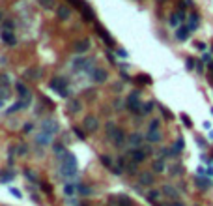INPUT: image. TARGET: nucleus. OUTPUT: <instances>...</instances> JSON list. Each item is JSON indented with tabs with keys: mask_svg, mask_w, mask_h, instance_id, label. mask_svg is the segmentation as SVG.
Segmentation results:
<instances>
[{
	"mask_svg": "<svg viewBox=\"0 0 213 206\" xmlns=\"http://www.w3.org/2000/svg\"><path fill=\"white\" fill-rule=\"evenodd\" d=\"M60 174L65 178H71L77 174V159L73 154H69V152L60 154Z\"/></svg>",
	"mask_w": 213,
	"mask_h": 206,
	"instance_id": "f257e3e1",
	"label": "nucleus"
},
{
	"mask_svg": "<svg viewBox=\"0 0 213 206\" xmlns=\"http://www.w3.org/2000/svg\"><path fill=\"white\" fill-rule=\"evenodd\" d=\"M125 105H127V109H129L131 113H140V109H142L140 94H138V92H131L129 98H127V101H125Z\"/></svg>",
	"mask_w": 213,
	"mask_h": 206,
	"instance_id": "f03ea898",
	"label": "nucleus"
},
{
	"mask_svg": "<svg viewBox=\"0 0 213 206\" xmlns=\"http://www.w3.org/2000/svg\"><path fill=\"white\" fill-rule=\"evenodd\" d=\"M51 88H52L54 92H60L62 98H67V81H65V79H62V77L52 79V81H51Z\"/></svg>",
	"mask_w": 213,
	"mask_h": 206,
	"instance_id": "7ed1b4c3",
	"label": "nucleus"
},
{
	"mask_svg": "<svg viewBox=\"0 0 213 206\" xmlns=\"http://www.w3.org/2000/svg\"><path fill=\"white\" fill-rule=\"evenodd\" d=\"M146 156H148L146 148H131V150L127 152V158H129L131 161H135L137 165H138V163H142V161L146 159Z\"/></svg>",
	"mask_w": 213,
	"mask_h": 206,
	"instance_id": "20e7f679",
	"label": "nucleus"
},
{
	"mask_svg": "<svg viewBox=\"0 0 213 206\" xmlns=\"http://www.w3.org/2000/svg\"><path fill=\"white\" fill-rule=\"evenodd\" d=\"M90 47H92V41H90L88 38L77 39V41L73 43V51H75L77 54H84V53H88V51H90Z\"/></svg>",
	"mask_w": 213,
	"mask_h": 206,
	"instance_id": "39448f33",
	"label": "nucleus"
},
{
	"mask_svg": "<svg viewBox=\"0 0 213 206\" xmlns=\"http://www.w3.org/2000/svg\"><path fill=\"white\" fill-rule=\"evenodd\" d=\"M109 139L112 141V144H114V146H122V144L125 143V133H123V129L114 128V129L109 133Z\"/></svg>",
	"mask_w": 213,
	"mask_h": 206,
	"instance_id": "423d86ee",
	"label": "nucleus"
},
{
	"mask_svg": "<svg viewBox=\"0 0 213 206\" xmlns=\"http://www.w3.org/2000/svg\"><path fill=\"white\" fill-rule=\"evenodd\" d=\"M82 126H84V129H86L88 133H94V131H97V129H99V120H97V116L88 114V116L84 118Z\"/></svg>",
	"mask_w": 213,
	"mask_h": 206,
	"instance_id": "0eeeda50",
	"label": "nucleus"
},
{
	"mask_svg": "<svg viewBox=\"0 0 213 206\" xmlns=\"http://www.w3.org/2000/svg\"><path fill=\"white\" fill-rule=\"evenodd\" d=\"M60 128H58V122L54 120V118H47V120H43V124H41V131H45V133H49V135H52L54 137V133L58 131Z\"/></svg>",
	"mask_w": 213,
	"mask_h": 206,
	"instance_id": "6e6552de",
	"label": "nucleus"
},
{
	"mask_svg": "<svg viewBox=\"0 0 213 206\" xmlns=\"http://www.w3.org/2000/svg\"><path fill=\"white\" fill-rule=\"evenodd\" d=\"M153 182H155V176H153V173H150V171H144V173H140L138 174V184L140 186H153Z\"/></svg>",
	"mask_w": 213,
	"mask_h": 206,
	"instance_id": "1a4fd4ad",
	"label": "nucleus"
},
{
	"mask_svg": "<svg viewBox=\"0 0 213 206\" xmlns=\"http://www.w3.org/2000/svg\"><path fill=\"white\" fill-rule=\"evenodd\" d=\"M95 32L99 34V38H101V39H103V41H105L109 47H112V45H114V39L110 38V34H109V32H107V30H105L101 24H95Z\"/></svg>",
	"mask_w": 213,
	"mask_h": 206,
	"instance_id": "9d476101",
	"label": "nucleus"
},
{
	"mask_svg": "<svg viewBox=\"0 0 213 206\" xmlns=\"http://www.w3.org/2000/svg\"><path fill=\"white\" fill-rule=\"evenodd\" d=\"M110 204L112 206H133V201L127 195H118V197L110 199Z\"/></svg>",
	"mask_w": 213,
	"mask_h": 206,
	"instance_id": "9b49d317",
	"label": "nucleus"
},
{
	"mask_svg": "<svg viewBox=\"0 0 213 206\" xmlns=\"http://www.w3.org/2000/svg\"><path fill=\"white\" fill-rule=\"evenodd\" d=\"M107 77H109V73H107L103 68H95V69L92 71V79H94V83H105Z\"/></svg>",
	"mask_w": 213,
	"mask_h": 206,
	"instance_id": "f8f14e48",
	"label": "nucleus"
},
{
	"mask_svg": "<svg viewBox=\"0 0 213 206\" xmlns=\"http://www.w3.org/2000/svg\"><path fill=\"white\" fill-rule=\"evenodd\" d=\"M41 75H43V69L41 68H28L26 71H24V77H28V79H32V81H37V79H41Z\"/></svg>",
	"mask_w": 213,
	"mask_h": 206,
	"instance_id": "ddd939ff",
	"label": "nucleus"
},
{
	"mask_svg": "<svg viewBox=\"0 0 213 206\" xmlns=\"http://www.w3.org/2000/svg\"><path fill=\"white\" fill-rule=\"evenodd\" d=\"M56 15H58V19L60 21H67L69 17H71V8L69 6H58V9H56Z\"/></svg>",
	"mask_w": 213,
	"mask_h": 206,
	"instance_id": "4468645a",
	"label": "nucleus"
},
{
	"mask_svg": "<svg viewBox=\"0 0 213 206\" xmlns=\"http://www.w3.org/2000/svg\"><path fill=\"white\" fill-rule=\"evenodd\" d=\"M0 38H2V41H4L6 45H15V43H17V38H15V32H13V30H4Z\"/></svg>",
	"mask_w": 213,
	"mask_h": 206,
	"instance_id": "2eb2a0df",
	"label": "nucleus"
},
{
	"mask_svg": "<svg viewBox=\"0 0 213 206\" xmlns=\"http://www.w3.org/2000/svg\"><path fill=\"white\" fill-rule=\"evenodd\" d=\"M67 109H69L71 113H80V111H82V101H80L79 98H73V99L69 101Z\"/></svg>",
	"mask_w": 213,
	"mask_h": 206,
	"instance_id": "dca6fc26",
	"label": "nucleus"
},
{
	"mask_svg": "<svg viewBox=\"0 0 213 206\" xmlns=\"http://www.w3.org/2000/svg\"><path fill=\"white\" fill-rule=\"evenodd\" d=\"M51 139H52V135H49V133L41 131V133L36 137V143H37L39 146H41V144H43V146H47V144H51Z\"/></svg>",
	"mask_w": 213,
	"mask_h": 206,
	"instance_id": "f3484780",
	"label": "nucleus"
},
{
	"mask_svg": "<svg viewBox=\"0 0 213 206\" xmlns=\"http://www.w3.org/2000/svg\"><path fill=\"white\" fill-rule=\"evenodd\" d=\"M183 19H185L183 11H176V13H172V15H170V21H168V23H170V26H178Z\"/></svg>",
	"mask_w": 213,
	"mask_h": 206,
	"instance_id": "a211bd4d",
	"label": "nucleus"
},
{
	"mask_svg": "<svg viewBox=\"0 0 213 206\" xmlns=\"http://www.w3.org/2000/svg\"><path fill=\"white\" fill-rule=\"evenodd\" d=\"M129 143H131L133 148H140V144H142V135H140V133H133V135L129 137Z\"/></svg>",
	"mask_w": 213,
	"mask_h": 206,
	"instance_id": "6ab92c4d",
	"label": "nucleus"
},
{
	"mask_svg": "<svg viewBox=\"0 0 213 206\" xmlns=\"http://www.w3.org/2000/svg\"><path fill=\"white\" fill-rule=\"evenodd\" d=\"M176 38H178V41H185V39L189 38V28H187V26H182V28H178V32H176Z\"/></svg>",
	"mask_w": 213,
	"mask_h": 206,
	"instance_id": "aec40b11",
	"label": "nucleus"
},
{
	"mask_svg": "<svg viewBox=\"0 0 213 206\" xmlns=\"http://www.w3.org/2000/svg\"><path fill=\"white\" fill-rule=\"evenodd\" d=\"M146 139H148V143H159L161 141V131H148Z\"/></svg>",
	"mask_w": 213,
	"mask_h": 206,
	"instance_id": "412c9836",
	"label": "nucleus"
},
{
	"mask_svg": "<svg viewBox=\"0 0 213 206\" xmlns=\"http://www.w3.org/2000/svg\"><path fill=\"white\" fill-rule=\"evenodd\" d=\"M15 90H17V94H19L21 98H22V96H28V94H30V92H28V88H26L22 83H15Z\"/></svg>",
	"mask_w": 213,
	"mask_h": 206,
	"instance_id": "4be33fe9",
	"label": "nucleus"
},
{
	"mask_svg": "<svg viewBox=\"0 0 213 206\" xmlns=\"http://www.w3.org/2000/svg\"><path fill=\"white\" fill-rule=\"evenodd\" d=\"M163 193H165V195H168V197H172V199H178V195H180V193H178L172 186H165V188H163Z\"/></svg>",
	"mask_w": 213,
	"mask_h": 206,
	"instance_id": "5701e85b",
	"label": "nucleus"
},
{
	"mask_svg": "<svg viewBox=\"0 0 213 206\" xmlns=\"http://www.w3.org/2000/svg\"><path fill=\"white\" fill-rule=\"evenodd\" d=\"M196 26H198V15L191 13V17H189V30H196Z\"/></svg>",
	"mask_w": 213,
	"mask_h": 206,
	"instance_id": "b1692460",
	"label": "nucleus"
},
{
	"mask_svg": "<svg viewBox=\"0 0 213 206\" xmlns=\"http://www.w3.org/2000/svg\"><path fill=\"white\" fill-rule=\"evenodd\" d=\"M0 24H2V30H15V23L11 19H4Z\"/></svg>",
	"mask_w": 213,
	"mask_h": 206,
	"instance_id": "393cba45",
	"label": "nucleus"
},
{
	"mask_svg": "<svg viewBox=\"0 0 213 206\" xmlns=\"http://www.w3.org/2000/svg\"><path fill=\"white\" fill-rule=\"evenodd\" d=\"M37 2H39V6H41L43 9H52V8L56 6L54 0H37Z\"/></svg>",
	"mask_w": 213,
	"mask_h": 206,
	"instance_id": "a878e982",
	"label": "nucleus"
},
{
	"mask_svg": "<svg viewBox=\"0 0 213 206\" xmlns=\"http://www.w3.org/2000/svg\"><path fill=\"white\" fill-rule=\"evenodd\" d=\"M13 178H15V173H13V171H7V173H2V174H0V180H2V182H9V180H13Z\"/></svg>",
	"mask_w": 213,
	"mask_h": 206,
	"instance_id": "bb28decb",
	"label": "nucleus"
},
{
	"mask_svg": "<svg viewBox=\"0 0 213 206\" xmlns=\"http://www.w3.org/2000/svg\"><path fill=\"white\" fill-rule=\"evenodd\" d=\"M123 169H125L129 174H135V173H137V163H135V161H131V163H125V165H123Z\"/></svg>",
	"mask_w": 213,
	"mask_h": 206,
	"instance_id": "cd10ccee",
	"label": "nucleus"
},
{
	"mask_svg": "<svg viewBox=\"0 0 213 206\" xmlns=\"http://www.w3.org/2000/svg\"><path fill=\"white\" fill-rule=\"evenodd\" d=\"M153 171H155V173H163V171H165V163H163V159L153 161Z\"/></svg>",
	"mask_w": 213,
	"mask_h": 206,
	"instance_id": "c85d7f7f",
	"label": "nucleus"
},
{
	"mask_svg": "<svg viewBox=\"0 0 213 206\" xmlns=\"http://www.w3.org/2000/svg\"><path fill=\"white\" fill-rule=\"evenodd\" d=\"M64 191H65V195H75V191H77V186H73V184H65V188H64Z\"/></svg>",
	"mask_w": 213,
	"mask_h": 206,
	"instance_id": "c756f323",
	"label": "nucleus"
},
{
	"mask_svg": "<svg viewBox=\"0 0 213 206\" xmlns=\"http://www.w3.org/2000/svg\"><path fill=\"white\" fill-rule=\"evenodd\" d=\"M137 81L142 83V84H150L152 83V77L150 75H137Z\"/></svg>",
	"mask_w": 213,
	"mask_h": 206,
	"instance_id": "7c9ffc66",
	"label": "nucleus"
},
{
	"mask_svg": "<svg viewBox=\"0 0 213 206\" xmlns=\"http://www.w3.org/2000/svg\"><path fill=\"white\" fill-rule=\"evenodd\" d=\"M99 159H101V163H103L105 167H109V169H112V167H114V165H112V159H110L109 156H101Z\"/></svg>",
	"mask_w": 213,
	"mask_h": 206,
	"instance_id": "2f4dec72",
	"label": "nucleus"
},
{
	"mask_svg": "<svg viewBox=\"0 0 213 206\" xmlns=\"http://www.w3.org/2000/svg\"><path fill=\"white\" fill-rule=\"evenodd\" d=\"M159 126H161V122H159V120H152V122H150L148 131H159Z\"/></svg>",
	"mask_w": 213,
	"mask_h": 206,
	"instance_id": "473e14b6",
	"label": "nucleus"
},
{
	"mask_svg": "<svg viewBox=\"0 0 213 206\" xmlns=\"http://www.w3.org/2000/svg\"><path fill=\"white\" fill-rule=\"evenodd\" d=\"M28 154V146L26 144H19L17 146V156H26Z\"/></svg>",
	"mask_w": 213,
	"mask_h": 206,
	"instance_id": "72a5a7b5",
	"label": "nucleus"
},
{
	"mask_svg": "<svg viewBox=\"0 0 213 206\" xmlns=\"http://www.w3.org/2000/svg\"><path fill=\"white\" fill-rule=\"evenodd\" d=\"M152 109H153V103H152V101H148V103H144V105H142V113H144V114H150V113H152Z\"/></svg>",
	"mask_w": 213,
	"mask_h": 206,
	"instance_id": "f704fd0d",
	"label": "nucleus"
},
{
	"mask_svg": "<svg viewBox=\"0 0 213 206\" xmlns=\"http://www.w3.org/2000/svg\"><path fill=\"white\" fill-rule=\"evenodd\" d=\"M159 197H161V193H159V191H153V189H152V191L148 193V199H150L152 203H155V201H157Z\"/></svg>",
	"mask_w": 213,
	"mask_h": 206,
	"instance_id": "c9c22d12",
	"label": "nucleus"
},
{
	"mask_svg": "<svg viewBox=\"0 0 213 206\" xmlns=\"http://www.w3.org/2000/svg\"><path fill=\"white\" fill-rule=\"evenodd\" d=\"M24 176H26V178H28L30 182H37V176H36V174H34L32 171H28V169L24 171Z\"/></svg>",
	"mask_w": 213,
	"mask_h": 206,
	"instance_id": "e433bc0d",
	"label": "nucleus"
},
{
	"mask_svg": "<svg viewBox=\"0 0 213 206\" xmlns=\"http://www.w3.org/2000/svg\"><path fill=\"white\" fill-rule=\"evenodd\" d=\"M77 189H79L82 195H90V193H92V189H90V188H86V186H77Z\"/></svg>",
	"mask_w": 213,
	"mask_h": 206,
	"instance_id": "4c0bfd02",
	"label": "nucleus"
},
{
	"mask_svg": "<svg viewBox=\"0 0 213 206\" xmlns=\"http://www.w3.org/2000/svg\"><path fill=\"white\" fill-rule=\"evenodd\" d=\"M182 120H183V124H185L187 128H193V122H191V118H189L187 114H182Z\"/></svg>",
	"mask_w": 213,
	"mask_h": 206,
	"instance_id": "58836bf2",
	"label": "nucleus"
},
{
	"mask_svg": "<svg viewBox=\"0 0 213 206\" xmlns=\"http://www.w3.org/2000/svg\"><path fill=\"white\" fill-rule=\"evenodd\" d=\"M54 152L60 156V154H64V152H65V146H64V144H54Z\"/></svg>",
	"mask_w": 213,
	"mask_h": 206,
	"instance_id": "ea45409f",
	"label": "nucleus"
},
{
	"mask_svg": "<svg viewBox=\"0 0 213 206\" xmlns=\"http://www.w3.org/2000/svg\"><path fill=\"white\" fill-rule=\"evenodd\" d=\"M32 129H34V124H30V122H26V124H24V128H22V131H24V133H30Z\"/></svg>",
	"mask_w": 213,
	"mask_h": 206,
	"instance_id": "a19ab883",
	"label": "nucleus"
},
{
	"mask_svg": "<svg viewBox=\"0 0 213 206\" xmlns=\"http://www.w3.org/2000/svg\"><path fill=\"white\" fill-rule=\"evenodd\" d=\"M73 131H75V135H77L79 139H84V131H82V129H79V128H73Z\"/></svg>",
	"mask_w": 213,
	"mask_h": 206,
	"instance_id": "79ce46f5",
	"label": "nucleus"
},
{
	"mask_svg": "<svg viewBox=\"0 0 213 206\" xmlns=\"http://www.w3.org/2000/svg\"><path fill=\"white\" fill-rule=\"evenodd\" d=\"M187 64H189L187 68H193L195 66V58H187Z\"/></svg>",
	"mask_w": 213,
	"mask_h": 206,
	"instance_id": "37998d69",
	"label": "nucleus"
},
{
	"mask_svg": "<svg viewBox=\"0 0 213 206\" xmlns=\"http://www.w3.org/2000/svg\"><path fill=\"white\" fill-rule=\"evenodd\" d=\"M163 114H165V118H172V113H168L167 109H163Z\"/></svg>",
	"mask_w": 213,
	"mask_h": 206,
	"instance_id": "c03bdc74",
	"label": "nucleus"
},
{
	"mask_svg": "<svg viewBox=\"0 0 213 206\" xmlns=\"http://www.w3.org/2000/svg\"><path fill=\"white\" fill-rule=\"evenodd\" d=\"M9 191H11V193H13V195H15V197H21V191H19V189H13V188H11V189H9Z\"/></svg>",
	"mask_w": 213,
	"mask_h": 206,
	"instance_id": "a18cd8bd",
	"label": "nucleus"
},
{
	"mask_svg": "<svg viewBox=\"0 0 213 206\" xmlns=\"http://www.w3.org/2000/svg\"><path fill=\"white\" fill-rule=\"evenodd\" d=\"M118 54H120V56H123V58H125V56H127V53H125V51H123V49H118Z\"/></svg>",
	"mask_w": 213,
	"mask_h": 206,
	"instance_id": "49530a36",
	"label": "nucleus"
},
{
	"mask_svg": "<svg viewBox=\"0 0 213 206\" xmlns=\"http://www.w3.org/2000/svg\"><path fill=\"white\" fill-rule=\"evenodd\" d=\"M196 69H198V71H204V64H202V62H198V64H196Z\"/></svg>",
	"mask_w": 213,
	"mask_h": 206,
	"instance_id": "de8ad7c7",
	"label": "nucleus"
},
{
	"mask_svg": "<svg viewBox=\"0 0 213 206\" xmlns=\"http://www.w3.org/2000/svg\"><path fill=\"white\" fill-rule=\"evenodd\" d=\"M41 189H45V191H47V193H51V188H49V186H47V184H43V186H41Z\"/></svg>",
	"mask_w": 213,
	"mask_h": 206,
	"instance_id": "09e8293b",
	"label": "nucleus"
},
{
	"mask_svg": "<svg viewBox=\"0 0 213 206\" xmlns=\"http://www.w3.org/2000/svg\"><path fill=\"white\" fill-rule=\"evenodd\" d=\"M2 21H4V11L0 9V23H2Z\"/></svg>",
	"mask_w": 213,
	"mask_h": 206,
	"instance_id": "8fccbe9b",
	"label": "nucleus"
},
{
	"mask_svg": "<svg viewBox=\"0 0 213 206\" xmlns=\"http://www.w3.org/2000/svg\"><path fill=\"white\" fill-rule=\"evenodd\" d=\"M168 206H183L182 203H172V204H168Z\"/></svg>",
	"mask_w": 213,
	"mask_h": 206,
	"instance_id": "3c124183",
	"label": "nucleus"
},
{
	"mask_svg": "<svg viewBox=\"0 0 213 206\" xmlns=\"http://www.w3.org/2000/svg\"><path fill=\"white\" fill-rule=\"evenodd\" d=\"M210 69H213V62H210Z\"/></svg>",
	"mask_w": 213,
	"mask_h": 206,
	"instance_id": "603ef678",
	"label": "nucleus"
},
{
	"mask_svg": "<svg viewBox=\"0 0 213 206\" xmlns=\"http://www.w3.org/2000/svg\"><path fill=\"white\" fill-rule=\"evenodd\" d=\"M159 2H167V0H159Z\"/></svg>",
	"mask_w": 213,
	"mask_h": 206,
	"instance_id": "864d4df0",
	"label": "nucleus"
},
{
	"mask_svg": "<svg viewBox=\"0 0 213 206\" xmlns=\"http://www.w3.org/2000/svg\"><path fill=\"white\" fill-rule=\"evenodd\" d=\"M211 113H213V109H211Z\"/></svg>",
	"mask_w": 213,
	"mask_h": 206,
	"instance_id": "5fc2aeb1",
	"label": "nucleus"
}]
</instances>
